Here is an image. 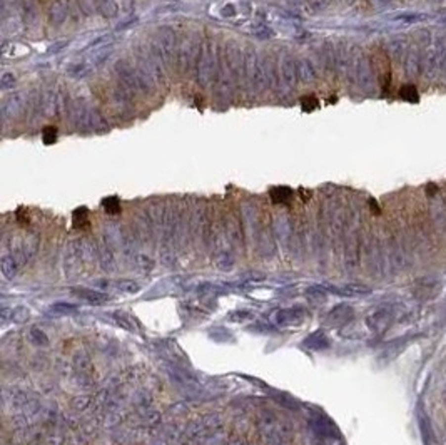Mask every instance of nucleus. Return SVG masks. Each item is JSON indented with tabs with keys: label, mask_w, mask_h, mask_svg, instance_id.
<instances>
[{
	"label": "nucleus",
	"mask_w": 446,
	"mask_h": 445,
	"mask_svg": "<svg viewBox=\"0 0 446 445\" xmlns=\"http://www.w3.org/2000/svg\"><path fill=\"white\" fill-rule=\"evenodd\" d=\"M156 52L162 62H172V57H174V34L169 29L159 30L156 37Z\"/></svg>",
	"instance_id": "1"
},
{
	"label": "nucleus",
	"mask_w": 446,
	"mask_h": 445,
	"mask_svg": "<svg viewBox=\"0 0 446 445\" xmlns=\"http://www.w3.org/2000/svg\"><path fill=\"white\" fill-rule=\"evenodd\" d=\"M214 76V52H213V44L207 42L202 47L201 52V60H199V81L207 86L211 82V79Z\"/></svg>",
	"instance_id": "2"
},
{
	"label": "nucleus",
	"mask_w": 446,
	"mask_h": 445,
	"mask_svg": "<svg viewBox=\"0 0 446 445\" xmlns=\"http://www.w3.org/2000/svg\"><path fill=\"white\" fill-rule=\"evenodd\" d=\"M281 74H282V79H284L286 84L294 86L296 81L299 79V76H298V62H294V59H291V57H284L282 62H281Z\"/></svg>",
	"instance_id": "3"
},
{
	"label": "nucleus",
	"mask_w": 446,
	"mask_h": 445,
	"mask_svg": "<svg viewBox=\"0 0 446 445\" xmlns=\"http://www.w3.org/2000/svg\"><path fill=\"white\" fill-rule=\"evenodd\" d=\"M74 295H77L79 298L86 299L89 303H94V305H100V303H105L109 299V297L105 293L94 292V290H87V288H76L72 290Z\"/></svg>",
	"instance_id": "4"
},
{
	"label": "nucleus",
	"mask_w": 446,
	"mask_h": 445,
	"mask_svg": "<svg viewBox=\"0 0 446 445\" xmlns=\"http://www.w3.org/2000/svg\"><path fill=\"white\" fill-rule=\"evenodd\" d=\"M303 313H299V311L296 310H282L277 313L276 316V321L279 325H282V327H291V325H299L303 321Z\"/></svg>",
	"instance_id": "5"
},
{
	"label": "nucleus",
	"mask_w": 446,
	"mask_h": 445,
	"mask_svg": "<svg viewBox=\"0 0 446 445\" xmlns=\"http://www.w3.org/2000/svg\"><path fill=\"white\" fill-rule=\"evenodd\" d=\"M65 17H67V5H65V2L64 0H55L50 7V19L55 24H60Z\"/></svg>",
	"instance_id": "6"
},
{
	"label": "nucleus",
	"mask_w": 446,
	"mask_h": 445,
	"mask_svg": "<svg viewBox=\"0 0 446 445\" xmlns=\"http://www.w3.org/2000/svg\"><path fill=\"white\" fill-rule=\"evenodd\" d=\"M0 268H2V273L7 280H12L17 275V263L12 256H3L0 259Z\"/></svg>",
	"instance_id": "7"
},
{
	"label": "nucleus",
	"mask_w": 446,
	"mask_h": 445,
	"mask_svg": "<svg viewBox=\"0 0 446 445\" xmlns=\"http://www.w3.org/2000/svg\"><path fill=\"white\" fill-rule=\"evenodd\" d=\"M293 198V189L286 186H277L271 189V199L274 202H288Z\"/></svg>",
	"instance_id": "8"
},
{
	"label": "nucleus",
	"mask_w": 446,
	"mask_h": 445,
	"mask_svg": "<svg viewBox=\"0 0 446 445\" xmlns=\"http://www.w3.org/2000/svg\"><path fill=\"white\" fill-rule=\"evenodd\" d=\"M298 76L303 82H311L314 79V69L312 65L308 62V60H299L298 62Z\"/></svg>",
	"instance_id": "9"
},
{
	"label": "nucleus",
	"mask_w": 446,
	"mask_h": 445,
	"mask_svg": "<svg viewBox=\"0 0 446 445\" xmlns=\"http://www.w3.org/2000/svg\"><path fill=\"white\" fill-rule=\"evenodd\" d=\"M400 96H401V99L408 100V102H411V104L419 102V94H418V91L414 89L413 86H404V87H401Z\"/></svg>",
	"instance_id": "10"
},
{
	"label": "nucleus",
	"mask_w": 446,
	"mask_h": 445,
	"mask_svg": "<svg viewBox=\"0 0 446 445\" xmlns=\"http://www.w3.org/2000/svg\"><path fill=\"white\" fill-rule=\"evenodd\" d=\"M57 139V129L55 127H45L42 132V141L45 146H50V144H54Z\"/></svg>",
	"instance_id": "11"
},
{
	"label": "nucleus",
	"mask_w": 446,
	"mask_h": 445,
	"mask_svg": "<svg viewBox=\"0 0 446 445\" xmlns=\"http://www.w3.org/2000/svg\"><path fill=\"white\" fill-rule=\"evenodd\" d=\"M104 208L109 214H117L119 211H121V204H119L117 198H107V199L104 201Z\"/></svg>",
	"instance_id": "12"
},
{
	"label": "nucleus",
	"mask_w": 446,
	"mask_h": 445,
	"mask_svg": "<svg viewBox=\"0 0 446 445\" xmlns=\"http://www.w3.org/2000/svg\"><path fill=\"white\" fill-rule=\"evenodd\" d=\"M0 86H2V89H14L15 86V76L10 72H5L2 76V79H0Z\"/></svg>",
	"instance_id": "13"
},
{
	"label": "nucleus",
	"mask_w": 446,
	"mask_h": 445,
	"mask_svg": "<svg viewBox=\"0 0 446 445\" xmlns=\"http://www.w3.org/2000/svg\"><path fill=\"white\" fill-rule=\"evenodd\" d=\"M89 70H90V67L87 64H77L70 69V74H72L74 77H84Z\"/></svg>",
	"instance_id": "14"
},
{
	"label": "nucleus",
	"mask_w": 446,
	"mask_h": 445,
	"mask_svg": "<svg viewBox=\"0 0 446 445\" xmlns=\"http://www.w3.org/2000/svg\"><path fill=\"white\" fill-rule=\"evenodd\" d=\"M301 105H303V111L311 112V111H314V109H317V105H319V100H317L316 98H306V99H303Z\"/></svg>",
	"instance_id": "15"
},
{
	"label": "nucleus",
	"mask_w": 446,
	"mask_h": 445,
	"mask_svg": "<svg viewBox=\"0 0 446 445\" xmlns=\"http://www.w3.org/2000/svg\"><path fill=\"white\" fill-rule=\"evenodd\" d=\"M119 288L124 290V292L135 293V292H137V290H139V286H137V283H134V281L124 280V281H119Z\"/></svg>",
	"instance_id": "16"
},
{
	"label": "nucleus",
	"mask_w": 446,
	"mask_h": 445,
	"mask_svg": "<svg viewBox=\"0 0 446 445\" xmlns=\"http://www.w3.org/2000/svg\"><path fill=\"white\" fill-rule=\"evenodd\" d=\"M52 310L57 311V313H65V311L69 313V311L77 310V306L76 305H65V303H57V305L52 306Z\"/></svg>",
	"instance_id": "17"
},
{
	"label": "nucleus",
	"mask_w": 446,
	"mask_h": 445,
	"mask_svg": "<svg viewBox=\"0 0 446 445\" xmlns=\"http://www.w3.org/2000/svg\"><path fill=\"white\" fill-rule=\"evenodd\" d=\"M29 318V310H25V308H17V310L12 313V320L15 321H24Z\"/></svg>",
	"instance_id": "18"
},
{
	"label": "nucleus",
	"mask_w": 446,
	"mask_h": 445,
	"mask_svg": "<svg viewBox=\"0 0 446 445\" xmlns=\"http://www.w3.org/2000/svg\"><path fill=\"white\" fill-rule=\"evenodd\" d=\"M398 20H404V22H418V20H425L426 15H400L396 17Z\"/></svg>",
	"instance_id": "19"
},
{
	"label": "nucleus",
	"mask_w": 446,
	"mask_h": 445,
	"mask_svg": "<svg viewBox=\"0 0 446 445\" xmlns=\"http://www.w3.org/2000/svg\"><path fill=\"white\" fill-rule=\"evenodd\" d=\"M65 46H67V42H60V44H57V46H54V47H52V49H50V52H54V54H55V52H57V50H60V49H62V47H65Z\"/></svg>",
	"instance_id": "20"
},
{
	"label": "nucleus",
	"mask_w": 446,
	"mask_h": 445,
	"mask_svg": "<svg viewBox=\"0 0 446 445\" xmlns=\"http://www.w3.org/2000/svg\"><path fill=\"white\" fill-rule=\"evenodd\" d=\"M436 193V186L435 184H430V186H428V195H435Z\"/></svg>",
	"instance_id": "21"
}]
</instances>
